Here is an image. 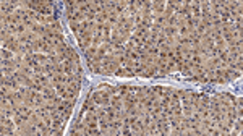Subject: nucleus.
<instances>
[{
	"mask_svg": "<svg viewBox=\"0 0 243 136\" xmlns=\"http://www.w3.org/2000/svg\"><path fill=\"white\" fill-rule=\"evenodd\" d=\"M164 10H165V2H164V0H153L151 13H153L154 16H162Z\"/></svg>",
	"mask_w": 243,
	"mask_h": 136,
	"instance_id": "1",
	"label": "nucleus"
},
{
	"mask_svg": "<svg viewBox=\"0 0 243 136\" xmlns=\"http://www.w3.org/2000/svg\"><path fill=\"white\" fill-rule=\"evenodd\" d=\"M62 65H63V73H65V75H73V73H75V70H76V63L73 62V60L66 58Z\"/></svg>",
	"mask_w": 243,
	"mask_h": 136,
	"instance_id": "2",
	"label": "nucleus"
},
{
	"mask_svg": "<svg viewBox=\"0 0 243 136\" xmlns=\"http://www.w3.org/2000/svg\"><path fill=\"white\" fill-rule=\"evenodd\" d=\"M162 34H165L167 37H169V36H178V28L177 26H164L162 28Z\"/></svg>",
	"mask_w": 243,
	"mask_h": 136,
	"instance_id": "3",
	"label": "nucleus"
},
{
	"mask_svg": "<svg viewBox=\"0 0 243 136\" xmlns=\"http://www.w3.org/2000/svg\"><path fill=\"white\" fill-rule=\"evenodd\" d=\"M32 58L34 60H37L41 65H45V63H49V55L47 54H42V52H36V54H32Z\"/></svg>",
	"mask_w": 243,
	"mask_h": 136,
	"instance_id": "4",
	"label": "nucleus"
},
{
	"mask_svg": "<svg viewBox=\"0 0 243 136\" xmlns=\"http://www.w3.org/2000/svg\"><path fill=\"white\" fill-rule=\"evenodd\" d=\"M49 26L52 28V31H54V32H60V34H65V28H63V25H62V20L55 21V23H52V25H49Z\"/></svg>",
	"mask_w": 243,
	"mask_h": 136,
	"instance_id": "5",
	"label": "nucleus"
},
{
	"mask_svg": "<svg viewBox=\"0 0 243 136\" xmlns=\"http://www.w3.org/2000/svg\"><path fill=\"white\" fill-rule=\"evenodd\" d=\"M191 15H193V16H201L199 0H191Z\"/></svg>",
	"mask_w": 243,
	"mask_h": 136,
	"instance_id": "6",
	"label": "nucleus"
},
{
	"mask_svg": "<svg viewBox=\"0 0 243 136\" xmlns=\"http://www.w3.org/2000/svg\"><path fill=\"white\" fill-rule=\"evenodd\" d=\"M99 130H101V135H107V131H109V122L105 118H99Z\"/></svg>",
	"mask_w": 243,
	"mask_h": 136,
	"instance_id": "7",
	"label": "nucleus"
},
{
	"mask_svg": "<svg viewBox=\"0 0 243 136\" xmlns=\"http://www.w3.org/2000/svg\"><path fill=\"white\" fill-rule=\"evenodd\" d=\"M42 45H44V42H42V39H37V41L31 42V47H32V52H41L42 50Z\"/></svg>",
	"mask_w": 243,
	"mask_h": 136,
	"instance_id": "8",
	"label": "nucleus"
},
{
	"mask_svg": "<svg viewBox=\"0 0 243 136\" xmlns=\"http://www.w3.org/2000/svg\"><path fill=\"white\" fill-rule=\"evenodd\" d=\"M15 58V54L8 49H2V60H11Z\"/></svg>",
	"mask_w": 243,
	"mask_h": 136,
	"instance_id": "9",
	"label": "nucleus"
},
{
	"mask_svg": "<svg viewBox=\"0 0 243 136\" xmlns=\"http://www.w3.org/2000/svg\"><path fill=\"white\" fill-rule=\"evenodd\" d=\"M107 23H110L112 26H117V23H118V15L115 13V11H110L109 13V21Z\"/></svg>",
	"mask_w": 243,
	"mask_h": 136,
	"instance_id": "10",
	"label": "nucleus"
},
{
	"mask_svg": "<svg viewBox=\"0 0 243 136\" xmlns=\"http://www.w3.org/2000/svg\"><path fill=\"white\" fill-rule=\"evenodd\" d=\"M214 44H215V47H217L219 50H224V49H227V42L224 41L222 37H219V39H215L214 41Z\"/></svg>",
	"mask_w": 243,
	"mask_h": 136,
	"instance_id": "11",
	"label": "nucleus"
},
{
	"mask_svg": "<svg viewBox=\"0 0 243 136\" xmlns=\"http://www.w3.org/2000/svg\"><path fill=\"white\" fill-rule=\"evenodd\" d=\"M182 110H183V117H188L190 118L193 115V107L191 105H182Z\"/></svg>",
	"mask_w": 243,
	"mask_h": 136,
	"instance_id": "12",
	"label": "nucleus"
},
{
	"mask_svg": "<svg viewBox=\"0 0 243 136\" xmlns=\"http://www.w3.org/2000/svg\"><path fill=\"white\" fill-rule=\"evenodd\" d=\"M39 120H41V117H39L34 110H32V112H31V115H29V123H31V125H37Z\"/></svg>",
	"mask_w": 243,
	"mask_h": 136,
	"instance_id": "13",
	"label": "nucleus"
},
{
	"mask_svg": "<svg viewBox=\"0 0 243 136\" xmlns=\"http://www.w3.org/2000/svg\"><path fill=\"white\" fill-rule=\"evenodd\" d=\"M114 76H117V78H126V68L125 66H120L117 71L114 73Z\"/></svg>",
	"mask_w": 243,
	"mask_h": 136,
	"instance_id": "14",
	"label": "nucleus"
},
{
	"mask_svg": "<svg viewBox=\"0 0 243 136\" xmlns=\"http://www.w3.org/2000/svg\"><path fill=\"white\" fill-rule=\"evenodd\" d=\"M151 91H154L156 94H159V99L164 96V86H160V84H156V86L151 87Z\"/></svg>",
	"mask_w": 243,
	"mask_h": 136,
	"instance_id": "15",
	"label": "nucleus"
},
{
	"mask_svg": "<svg viewBox=\"0 0 243 136\" xmlns=\"http://www.w3.org/2000/svg\"><path fill=\"white\" fill-rule=\"evenodd\" d=\"M15 68H11V66H2V75H7V76H11V75L15 73Z\"/></svg>",
	"mask_w": 243,
	"mask_h": 136,
	"instance_id": "16",
	"label": "nucleus"
},
{
	"mask_svg": "<svg viewBox=\"0 0 243 136\" xmlns=\"http://www.w3.org/2000/svg\"><path fill=\"white\" fill-rule=\"evenodd\" d=\"M16 32H18V36L24 34V32H28V28L24 26V23H20V25H16Z\"/></svg>",
	"mask_w": 243,
	"mask_h": 136,
	"instance_id": "17",
	"label": "nucleus"
},
{
	"mask_svg": "<svg viewBox=\"0 0 243 136\" xmlns=\"http://www.w3.org/2000/svg\"><path fill=\"white\" fill-rule=\"evenodd\" d=\"M217 57H219V60H220V62H227V58H229V52L224 49V50H220V52H219Z\"/></svg>",
	"mask_w": 243,
	"mask_h": 136,
	"instance_id": "18",
	"label": "nucleus"
},
{
	"mask_svg": "<svg viewBox=\"0 0 243 136\" xmlns=\"http://www.w3.org/2000/svg\"><path fill=\"white\" fill-rule=\"evenodd\" d=\"M84 18H86V21L93 23V21H96V13L94 11H88V13H84Z\"/></svg>",
	"mask_w": 243,
	"mask_h": 136,
	"instance_id": "19",
	"label": "nucleus"
},
{
	"mask_svg": "<svg viewBox=\"0 0 243 136\" xmlns=\"http://www.w3.org/2000/svg\"><path fill=\"white\" fill-rule=\"evenodd\" d=\"M146 52L149 54V55H159V47H157V45H153V47H149Z\"/></svg>",
	"mask_w": 243,
	"mask_h": 136,
	"instance_id": "20",
	"label": "nucleus"
},
{
	"mask_svg": "<svg viewBox=\"0 0 243 136\" xmlns=\"http://www.w3.org/2000/svg\"><path fill=\"white\" fill-rule=\"evenodd\" d=\"M191 62H193L194 65H201L203 58H201V55H191Z\"/></svg>",
	"mask_w": 243,
	"mask_h": 136,
	"instance_id": "21",
	"label": "nucleus"
},
{
	"mask_svg": "<svg viewBox=\"0 0 243 136\" xmlns=\"http://www.w3.org/2000/svg\"><path fill=\"white\" fill-rule=\"evenodd\" d=\"M167 26H177V16H175V13H174V16H170L167 20Z\"/></svg>",
	"mask_w": 243,
	"mask_h": 136,
	"instance_id": "22",
	"label": "nucleus"
},
{
	"mask_svg": "<svg viewBox=\"0 0 243 136\" xmlns=\"http://www.w3.org/2000/svg\"><path fill=\"white\" fill-rule=\"evenodd\" d=\"M54 71H55L57 75H62V73H63V65H62V63H57V65H54Z\"/></svg>",
	"mask_w": 243,
	"mask_h": 136,
	"instance_id": "23",
	"label": "nucleus"
},
{
	"mask_svg": "<svg viewBox=\"0 0 243 136\" xmlns=\"http://www.w3.org/2000/svg\"><path fill=\"white\" fill-rule=\"evenodd\" d=\"M112 84H109V83H99L96 86V89H99V91H104V89H109V87H110Z\"/></svg>",
	"mask_w": 243,
	"mask_h": 136,
	"instance_id": "24",
	"label": "nucleus"
},
{
	"mask_svg": "<svg viewBox=\"0 0 243 136\" xmlns=\"http://www.w3.org/2000/svg\"><path fill=\"white\" fill-rule=\"evenodd\" d=\"M42 120H44V123H45L47 126H52V117L49 115V113H47V115H44V117H42Z\"/></svg>",
	"mask_w": 243,
	"mask_h": 136,
	"instance_id": "25",
	"label": "nucleus"
},
{
	"mask_svg": "<svg viewBox=\"0 0 243 136\" xmlns=\"http://www.w3.org/2000/svg\"><path fill=\"white\" fill-rule=\"evenodd\" d=\"M75 73L84 75V66H83V63H76V70H75Z\"/></svg>",
	"mask_w": 243,
	"mask_h": 136,
	"instance_id": "26",
	"label": "nucleus"
},
{
	"mask_svg": "<svg viewBox=\"0 0 243 136\" xmlns=\"http://www.w3.org/2000/svg\"><path fill=\"white\" fill-rule=\"evenodd\" d=\"M130 126H131V135H141V130H139V126L136 123L135 125H130Z\"/></svg>",
	"mask_w": 243,
	"mask_h": 136,
	"instance_id": "27",
	"label": "nucleus"
},
{
	"mask_svg": "<svg viewBox=\"0 0 243 136\" xmlns=\"http://www.w3.org/2000/svg\"><path fill=\"white\" fill-rule=\"evenodd\" d=\"M31 89L39 91V92H42V91H44V86H42V84H39V83H34V84L31 86Z\"/></svg>",
	"mask_w": 243,
	"mask_h": 136,
	"instance_id": "28",
	"label": "nucleus"
},
{
	"mask_svg": "<svg viewBox=\"0 0 243 136\" xmlns=\"http://www.w3.org/2000/svg\"><path fill=\"white\" fill-rule=\"evenodd\" d=\"M8 7H10V2H5V0H4V2H0V10H2V11H7Z\"/></svg>",
	"mask_w": 243,
	"mask_h": 136,
	"instance_id": "29",
	"label": "nucleus"
},
{
	"mask_svg": "<svg viewBox=\"0 0 243 136\" xmlns=\"http://www.w3.org/2000/svg\"><path fill=\"white\" fill-rule=\"evenodd\" d=\"M170 49H172V47H170L169 44H162V45H159V50H160V52H169Z\"/></svg>",
	"mask_w": 243,
	"mask_h": 136,
	"instance_id": "30",
	"label": "nucleus"
},
{
	"mask_svg": "<svg viewBox=\"0 0 243 136\" xmlns=\"http://www.w3.org/2000/svg\"><path fill=\"white\" fill-rule=\"evenodd\" d=\"M174 89L175 87H172V86H164V94H172Z\"/></svg>",
	"mask_w": 243,
	"mask_h": 136,
	"instance_id": "31",
	"label": "nucleus"
},
{
	"mask_svg": "<svg viewBox=\"0 0 243 136\" xmlns=\"http://www.w3.org/2000/svg\"><path fill=\"white\" fill-rule=\"evenodd\" d=\"M68 135H71V136H76V135H80V131H78L75 126H71V128L68 130Z\"/></svg>",
	"mask_w": 243,
	"mask_h": 136,
	"instance_id": "32",
	"label": "nucleus"
},
{
	"mask_svg": "<svg viewBox=\"0 0 243 136\" xmlns=\"http://www.w3.org/2000/svg\"><path fill=\"white\" fill-rule=\"evenodd\" d=\"M237 107H243V97H242V96H238V97H237Z\"/></svg>",
	"mask_w": 243,
	"mask_h": 136,
	"instance_id": "33",
	"label": "nucleus"
}]
</instances>
